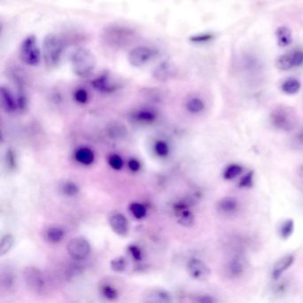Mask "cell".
Instances as JSON below:
<instances>
[{
  "mask_svg": "<svg viewBox=\"0 0 303 303\" xmlns=\"http://www.w3.org/2000/svg\"><path fill=\"white\" fill-rule=\"evenodd\" d=\"M135 31L124 25H109L102 34L104 44L116 50L125 48L135 41Z\"/></svg>",
  "mask_w": 303,
  "mask_h": 303,
  "instance_id": "6da1fadb",
  "label": "cell"
},
{
  "mask_svg": "<svg viewBox=\"0 0 303 303\" xmlns=\"http://www.w3.org/2000/svg\"><path fill=\"white\" fill-rule=\"evenodd\" d=\"M70 62L74 74L82 79L91 76L96 68L95 56L85 47H80L73 52Z\"/></svg>",
  "mask_w": 303,
  "mask_h": 303,
  "instance_id": "7a4b0ae2",
  "label": "cell"
},
{
  "mask_svg": "<svg viewBox=\"0 0 303 303\" xmlns=\"http://www.w3.org/2000/svg\"><path fill=\"white\" fill-rule=\"evenodd\" d=\"M64 52V43L57 35L45 36L43 42V58L49 69L56 68L62 61Z\"/></svg>",
  "mask_w": 303,
  "mask_h": 303,
  "instance_id": "3957f363",
  "label": "cell"
},
{
  "mask_svg": "<svg viewBox=\"0 0 303 303\" xmlns=\"http://www.w3.org/2000/svg\"><path fill=\"white\" fill-rule=\"evenodd\" d=\"M19 55L22 62L26 65L37 66L40 62L41 53L35 36L31 35L23 39L20 45Z\"/></svg>",
  "mask_w": 303,
  "mask_h": 303,
  "instance_id": "277c9868",
  "label": "cell"
},
{
  "mask_svg": "<svg viewBox=\"0 0 303 303\" xmlns=\"http://www.w3.org/2000/svg\"><path fill=\"white\" fill-rule=\"evenodd\" d=\"M270 121L274 128L280 131L291 132L295 128L296 117L290 108H275L270 115Z\"/></svg>",
  "mask_w": 303,
  "mask_h": 303,
  "instance_id": "5b68a950",
  "label": "cell"
},
{
  "mask_svg": "<svg viewBox=\"0 0 303 303\" xmlns=\"http://www.w3.org/2000/svg\"><path fill=\"white\" fill-rule=\"evenodd\" d=\"M158 55V51L147 45H138L132 49L128 55V61L133 67L141 68L152 62Z\"/></svg>",
  "mask_w": 303,
  "mask_h": 303,
  "instance_id": "8992f818",
  "label": "cell"
},
{
  "mask_svg": "<svg viewBox=\"0 0 303 303\" xmlns=\"http://www.w3.org/2000/svg\"><path fill=\"white\" fill-rule=\"evenodd\" d=\"M67 251L71 258L76 261H82L89 255L91 245L86 238L76 237L69 240L67 245Z\"/></svg>",
  "mask_w": 303,
  "mask_h": 303,
  "instance_id": "52a82bcc",
  "label": "cell"
},
{
  "mask_svg": "<svg viewBox=\"0 0 303 303\" xmlns=\"http://www.w3.org/2000/svg\"><path fill=\"white\" fill-rule=\"evenodd\" d=\"M27 287L35 293H41L45 290V281L43 273L36 267H27L23 271Z\"/></svg>",
  "mask_w": 303,
  "mask_h": 303,
  "instance_id": "ba28073f",
  "label": "cell"
},
{
  "mask_svg": "<svg viewBox=\"0 0 303 303\" xmlns=\"http://www.w3.org/2000/svg\"><path fill=\"white\" fill-rule=\"evenodd\" d=\"M92 86L96 91L103 93H115L119 88L117 80L108 72L103 73L94 79L92 82Z\"/></svg>",
  "mask_w": 303,
  "mask_h": 303,
  "instance_id": "9c48e42d",
  "label": "cell"
},
{
  "mask_svg": "<svg viewBox=\"0 0 303 303\" xmlns=\"http://www.w3.org/2000/svg\"><path fill=\"white\" fill-rule=\"evenodd\" d=\"M187 271L195 280L204 281L209 277L211 270L209 267L200 259L191 258L187 263Z\"/></svg>",
  "mask_w": 303,
  "mask_h": 303,
  "instance_id": "30bf717a",
  "label": "cell"
},
{
  "mask_svg": "<svg viewBox=\"0 0 303 303\" xmlns=\"http://www.w3.org/2000/svg\"><path fill=\"white\" fill-rule=\"evenodd\" d=\"M176 73L177 70H176L175 66L172 64L171 62H163L156 67L152 73V76L158 81L166 82L173 79L175 77Z\"/></svg>",
  "mask_w": 303,
  "mask_h": 303,
  "instance_id": "8fae6325",
  "label": "cell"
},
{
  "mask_svg": "<svg viewBox=\"0 0 303 303\" xmlns=\"http://www.w3.org/2000/svg\"><path fill=\"white\" fill-rule=\"evenodd\" d=\"M0 96H1V104L4 110L7 113H14L18 110L17 96L15 97L8 87L2 86L0 88Z\"/></svg>",
  "mask_w": 303,
  "mask_h": 303,
  "instance_id": "7c38bea8",
  "label": "cell"
},
{
  "mask_svg": "<svg viewBox=\"0 0 303 303\" xmlns=\"http://www.w3.org/2000/svg\"><path fill=\"white\" fill-rule=\"evenodd\" d=\"M109 221H110V227L116 234L120 237H124L128 234L129 224H128V219L125 218L124 214H119V213L112 214Z\"/></svg>",
  "mask_w": 303,
  "mask_h": 303,
  "instance_id": "4fadbf2b",
  "label": "cell"
},
{
  "mask_svg": "<svg viewBox=\"0 0 303 303\" xmlns=\"http://www.w3.org/2000/svg\"><path fill=\"white\" fill-rule=\"evenodd\" d=\"M158 114L155 110L148 108H141L136 110L132 113V118L137 123L141 124H152L157 120Z\"/></svg>",
  "mask_w": 303,
  "mask_h": 303,
  "instance_id": "5bb4252c",
  "label": "cell"
},
{
  "mask_svg": "<svg viewBox=\"0 0 303 303\" xmlns=\"http://www.w3.org/2000/svg\"><path fill=\"white\" fill-rule=\"evenodd\" d=\"M245 263L240 257H234L228 262L225 270L231 279H238L245 272Z\"/></svg>",
  "mask_w": 303,
  "mask_h": 303,
  "instance_id": "9a60e30c",
  "label": "cell"
},
{
  "mask_svg": "<svg viewBox=\"0 0 303 303\" xmlns=\"http://www.w3.org/2000/svg\"><path fill=\"white\" fill-rule=\"evenodd\" d=\"M238 207H239V203L238 200L231 196H226L221 198L220 201H218L216 205L218 212L224 215H231L234 214L238 211Z\"/></svg>",
  "mask_w": 303,
  "mask_h": 303,
  "instance_id": "2e32d148",
  "label": "cell"
},
{
  "mask_svg": "<svg viewBox=\"0 0 303 303\" xmlns=\"http://www.w3.org/2000/svg\"><path fill=\"white\" fill-rule=\"evenodd\" d=\"M293 262H294V257L293 255H286L282 258L279 259L273 267L272 273H271L272 279L275 281L279 280L281 277L283 273L293 265Z\"/></svg>",
  "mask_w": 303,
  "mask_h": 303,
  "instance_id": "e0dca14e",
  "label": "cell"
},
{
  "mask_svg": "<svg viewBox=\"0 0 303 303\" xmlns=\"http://www.w3.org/2000/svg\"><path fill=\"white\" fill-rule=\"evenodd\" d=\"M275 36L277 39V44L281 47H286L292 44L293 42V35L290 31L289 28L286 26L279 27L275 31Z\"/></svg>",
  "mask_w": 303,
  "mask_h": 303,
  "instance_id": "ac0fdd59",
  "label": "cell"
},
{
  "mask_svg": "<svg viewBox=\"0 0 303 303\" xmlns=\"http://www.w3.org/2000/svg\"><path fill=\"white\" fill-rule=\"evenodd\" d=\"M106 131H107L108 135L114 140L122 139L128 134V130L124 127V124L118 123V122H112L111 124H109L106 128Z\"/></svg>",
  "mask_w": 303,
  "mask_h": 303,
  "instance_id": "d6986e66",
  "label": "cell"
},
{
  "mask_svg": "<svg viewBox=\"0 0 303 303\" xmlns=\"http://www.w3.org/2000/svg\"><path fill=\"white\" fill-rule=\"evenodd\" d=\"M75 159L78 162L84 165H90L94 161V154L89 148H80L75 153Z\"/></svg>",
  "mask_w": 303,
  "mask_h": 303,
  "instance_id": "ffe728a7",
  "label": "cell"
},
{
  "mask_svg": "<svg viewBox=\"0 0 303 303\" xmlns=\"http://www.w3.org/2000/svg\"><path fill=\"white\" fill-rule=\"evenodd\" d=\"M147 301L152 302H170L172 300L171 295L165 290H152L147 295Z\"/></svg>",
  "mask_w": 303,
  "mask_h": 303,
  "instance_id": "44dd1931",
  "label": "cell"
},
{
  "mask_svg": "<svg viewBox=\"0 0 303 303\" xmlns=\"http://www.w3.org/2000/svg\"><path fill=\"white\" fill-rule=\"evenodd\" d=\"M275 66L279 70H288L294 67V62H293V52L286 53L285 55L279 56Z\"/></svg>",
  "mask_w": 303,
  "mask_h": 303,
  "instance_id": "7402d4cb",
  "label": "cell"
},
{
  "mask_svg": "<svg viewBox=\"0 0 303 303\" xmlns=\"http://www.w3.org/2000/svg\"><path fill=\"white\" fill-rule=\"evenodd\" d=\"M243 66L245 70L251 74L259 72L261 68V64L258 60L252 55H245L243 58Z\"/></svg>",
  "mask_w": 303,
  "mask_h": 303,
  "instance_id": "603a6c76",
  "label": "cell"
},
{
  "mask_svg": "<svg viewBox=\"0 0 303 303\" xmlns=\"http://www.w3.org/2000/svg\"><path fill=\"white\" fill-rule=\"evenodd\" d=\"M282 91L286 94H295L300 89V83L296 79H288L285 82L283 83Z\"/></svg>",
  "mask_w": 303,
  "mask_h": 303,
  "instance_id": "cb8c5ba5",
  "label": "cell"
},
{
  "mask_svg": "<svg viewBox=\"0 0 303 303\" xmlns=\"http://www.w3.org/2000/svg\"><path fill=\"white\" fill-rule=\"evenodd\" d=\"M293 231H294V221L292 219H288L280 225L279 230V236L280 238L286 240L293 235Z\"/></svg>",
  "mask_w": 303,
  "mask_h": 303,
  "instance_id": "d4e9b609",
  "label": "cell"
},
{
  "mask_svg": "<svg viewBox=\"0 0 303 303\" xmlns=\"http://www.w3.org/2000/svg\"><path fill=\"white\" fill-rule=\"evenodd\" d=\"M1 285H2L4 289L8 291V292L14 290L15 288V286H16L15 275L10 271H6V272L2 273Z\"/></svg>",
  "mask_w": 303,
  "mask_h": 303,
  "instance_id": "484cf974",
  "label": "cell"
},
{
  "mask_svg": "<svg viewBox=\"0 0 303 303\" xmlns=\"http://www.w3.org/2000/svg\"><path fill=\"white\" fill-rule=\"evenodd\" d=\"M186 109L190 113H200L205 110V103L200 98L193 97L187 102Z\"/></svg>",
  "mask_w": 303,
  "mask_h": 303,
  "instance_id": "4316f807",
  "label": "cell"
},
{
  "mask_svg": "<svg viewBox=\"0 0 303 303\" xmlns=\"http://www.w3.org/2000/svg\"><path fill=\"white\" fill-rule=\"evenodd\" d=\"M63 237H64V231L61 228L52 227L46 231V239L53 244L62 241Z\"/></svg>",
  "mask_w": 303,
  "mask_h": 303,
  "instance_id": "83f0119b",
  "label": "cell"
},
{
  "mask_svg": "<svg viewBox=\"0 0 303 303\" xmlns=\"http://www.w3.org/2000/svg\"><path fill=\"white\" fill-rule=\"evenodd\" d=\"M243 172V167L241 165H237V164H232L227 166L223 172V178L228 181L234 180L238 176L240 175Z\"/></svg>",
  "mask_w": 303,
  "mask_h": 303,
  "instance_id": "f1b7e54d",
  "label": "cell"
},
{
  "mask_svg": "<svg viewBox=\"0 0 303 303\" xmlns=\"http://www.w3.org/2000/svg\"><path fill=\"white\" fill-rule=\"evenodd\" d=\"M14 244V236L12 234H7L4 236L1 239V245H0V256H4L7 255L11 249L13 248Z\"/></svg>",
  "mask_w": 303,
  "mask_h": 303,
  "instance_id": "f546056e",
  "label": "cell"
},
{
  "mask_svg": "<svg viewBox=\"0 0 303 303\" xmlns=\"http://www.w3.org/2000/svg\"><path fill=\"white\" fill-rule=\"evenodd\" d=\"M61 191L64 196H76L80 192V188L76 183L73 182H65L61 186Z\"/></svg>",
  "mask_w": 303,
  "mask_h": 303,
  "instance_id": "4dcf8cb0",
  "label": "cell"
},
{
  "mask_svg": "<svg viewBox=\"0 0 303 303\" xmlns=\"http://www.w3.org/2000/svg\"><path fill=\"white\" fill-rule=\"evenodd\" d=\"M129 210L131 212L132 215L134 217L136 218L137 220H141L146 216L147 214V209L146 207L141 205V203H132L129 207Z\"/></svg>",
  "mask_w": 303,
  "mask_h": 303,
  "instance_id": "1f68e13d",
  "label": "cell"
},
{
  "mask_svg": "<svg viewBox=\"0 0 303 303\" xmlns=\"http://www.w3.org/2000/svg\"><path fill=\"white\" fill-rule=\"evenodd\" d=\"M127 265H128L127 259L122 257V256H118V257L112 259L110 262V268L115 272H123L124 269H127Z\"/></svg>",
  "mask_w": 303,
  "mask_h": 303,
  "instance_id": "d6a6232c",
  "label": "cell"
},
{
  "mask_svg": "<svg viewBox=\"0 0 303 303\" xmlns=\"http://www.w3.org/2000/svg\"><path fill=\"white\" fill-rule=\"evenodd\" d=\"M100 293L102 295L108 300H117L118 293L117 290L110 285H104L100 286Z\"/></svg>",
  "mask_w": 303,
  "mask_h": 303,
  "instance_id": "836d02e7",
  "label": "cell"
},
{
  "mask_svg": "<svg viewBox=\"0 0 303 303\" xmlns=\"http://www.w3.org/2000/svg\"><path fill=\"white\" fill-rule=\"evenodd\" d=\"M6 165L9 170H15L17 166L16 156L12 148H8L6 152Z\"/></svg>",
  "mask_w": 303,
  "mask_h": 303,
  "instance_id": "e575fe53",
  "label": "cell"
},
{
  "mask_svg": "<svg viewBox=\"0 0 303 303\" xmlns=\"http://www.w3.org/2000/svg\"><path fill=\"white\" fill-rule=\"evenodd\" d=\"M156 154L160 157V158H165L169 155L170 152V148H169L168 145L165 143V141H159L156 142L155 147Z\"/></svg>",
  "mask_w": 303,
  "mask_h": 303,
  "instance_id": "d590c367",
  "label": "cell"
},
{
  "mask_svg": "<svg viewBox=\"0 0 303 303\" xmlns=\"http://www.w3.org/2000/svg\"><path fill=\"white\" fill-rule=\"evenodd\" d=\"M108 163L111 168L117 170V171H119L123 168V165H124L123 159L120 156L117 155V154L110 155L108 159Z\"/></svg>",
  "mask_w": 303,
  "mask_h": 303,
  "instance_id": "8d00e7d4",
  "label": "cell"
},
{
  "mask_svg": "<svg viewBox=\"0 0 303 303\" xmlns=\"http://www.w3.org/2000/svg\"><path fill=\"white\" fill-rule=\"evenodd\" d=\"M254 185V172L250 171L242 177L238 183V187L241 189H250Z\"/></svg>",
  "mask_w": 303,
  "mask_h": 303,
  "instance_id": "74e56055",
  "label": "cell"
},
{
  "mask_svg": "<svg viewBox=\"0 0 303 303\" xmlns=\"http://www.w3.org/2000/svg\"><path fill=\"white\" fill-rule=\"evenodd\" d=\"M74 99L76 100L78 104H86L88 102L89 99V95L86 89L84 88H78V89L74 92Z\"/></svg>",
  "mask_w": 303,
  "mask_h": 303,
  "instance_id": "f35d334b",
  "label": "cell"
},
{
  "mask_svg": "<svg viewBox=\"0 0 303 303\" xmlns=\"http://www.w3.org/2000/svg\"><path fill=\"white\" fill-rule=\"evenodd\" d=\"M128 251L129 255H131L132 258L136 262H140L142 259V251L141 248L135 245H128Z\"/></svg>",
  "mask_w": 303,
  "mask_h": 303,
  "instance_id": "ab89813d",
  "label": "cell"
},
{
  "mask_svg": "<svg viewBox=\"0 0 303 303\" xmlns=\"http://www.w3.org/2000/svg\"><path fill=\"white\" fill-rule=\"evenodd\" d=\"M213 38V36L210 34H201L196 35V36H193L190 38V41L193 43H207V42L210 41L211 39Z\"/></svg>",
  "mask_w": 303,
  "mask_h": 303,
  "instance_id": "60d3db41",
  "label": "cell"
},
{
  "mask_svg": "<svg viewBox=\"0 0 303 303\" xmlns=\"http://www.w3.org/2000/svg\"><path fill=\"white\" fill-rule=\"evenodd\" d=\"M287 291V285L286 281H281V282L275 284V286L273 288V293L275 295L281 296Z\"/></svg>",
  "mask_w": 303,
  "mask_h": 303,
  "instance_id": "b9f144b4",
  "label": "cell"
},
{
  "mask_svg": "<svg viewBox=\"0 0 303 303\" xmlns=\"http://www.w3.org/2000/svg\"><path fill=\"white\" fill-rule=\"evenodd\" d=\"M293 146L297 148L302 149L303 148V129L300 131L297 132V134L293 138Z\"/></svg>",
  "mask_w": 303,
  "mask_h": 303,
  "instance_id": "7bdbcfd3",
  "label": "cell"
},
{
  "mask_svg": "<svg viewBox=\"0 0 303 303\" xmlns=\"http://www.w3.org/2000/svg\"><path fill=\"white\" fill-rule=\"evenodd\" d=\"M293 62H294V67H299L303 64V51L301 50H296L293 51Z\"/></svg>",
  "mask_w": 303,
  "mask_h": 303,
  "instance_id": "ee69618b",
  "label": "cell"
},
{
  "mask_svg": "<svg viewBox=\"0 0 303 303\" xmlns=\"http://www.w3.org/2000/svg\"><path fill=\"white\" fill-rule=\"evenodd\" d=\"M128 168L132 172H138L141 169V164L137 159H131L128 161Z\"/></svg>",
  "mask_w": 303,
  "mask_h": 303,
  "instance_id": "f6af8a7d",
  "label": "cell"
},
{
  "mask_svg": "<svg viewBox=\"0 0 303 303\" xmlns=\"http://www.w3.org/2000/svg\"><path fill=\"white\" fill-rule=\"evenodd\" d=\"M196 301L203 303H213L215 301V300L213 297L209 296V295H201L196 299Z\"/></svg>",
  "mask_w": 303,
  "mask_h": 303,
  "instance_id": "bcb514c9",
  "label": "cell"
}]
</instances>
